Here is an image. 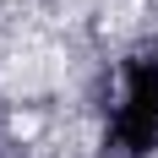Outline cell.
<instances>
[{"instance_id":"6da1fadb","label":"cell","mask_w":158,"mask_h":158,"mask_svg":"<svg viewBox=\"0 0 158 158\" xmlns=\"http://www.w3.org/2000/svg\"><path fill=\"white\" fill-rule=\"evenodd\" d=\"M11 136H38V114H33V109L11 114Z\"/></svg>"}]
</instances>
